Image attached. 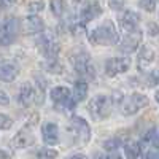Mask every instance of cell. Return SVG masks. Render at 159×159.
I'll list each match as a JSON object with an SVG mask.
<instances>
[{
	"mask_svg": "<svg viewBox=\"0 0 159 159\" xmlns=\"http://www.w3.org/2000/svg\"><path fill=\"white\" fill-rule=\"evenodd\" d=\"M88 37L92 45H99V46H113L119 43L116 25L111 19H105L96 29H92Z\"/></svg>",
	"mask_w": 159,
	"mask_h": 159,
	"instance_id": "6da1fadb",
	"label": "cell"
},
{
	"mask_svg": "<svg viewBox=\"0 0 159 159\" xmlns=\"http://www.w3.org/2000/svg\"><path fill=\"white\" fill-rule=\"evenodd\" d=\"M70 62L73 65L75 72L81 76L84 81L88 80H94L96 78V69H94V64L91 61V56L88 54L86 51L83 49H78L75 51L73 54L70 56Z\"/></svg>",
	"mask_w": 159,
	"mask_h": 159,
	"instance_id": "7a4b0ae2",
	"label": "cell"
},
{
	"mask_svg": "<svg viewBox=\"0 0 159 159\" xmlns=\"http://www.w3.org/2000/svg\"><path fill=\"white\" fill-rule=\"evenodd\" d=\"M111 107H113V99L110 96H105V94H97L94 96L89 103H88V111L89 115L97 119V121H102V119L108 118L111 113Z\"/></svg>",
	"mask_w": 159,
	"mask_h": 159,
	"instance_id": "3957f363",
	"label": "cell"
},
{
	"mask_svg": "<svg viewBox=\"0 0 159 159\" xmlns=\"http://www.w3.org/2000/svg\"><path fill=\"white\" fill-rule=\"evenodd\" d=\"M37 48L45 59L57 57V54H59V43H57L56 37L49 32L40 34V37L37 38Z\"/></svg>",
	"mask_w": 159,
	"mask_h": 159,
	"instance_id": "277c9868",
	"label": "cell"
},
{
	"mask_svg": "<svg viewBox=\"0 0 159 159\" xmlns=\"http://www.w3.org/2000/svg\"><path fill=\"white\" fill-rule=\"evenodd\" d=\"M21 29V24L16 18H7L5 21L0 22V46H8L11 43H15V40L18 38Z\"/></svg>",
	"mask_w": 159,
	"mask_h": 159,
	"instance_id": "5b68a950",
	"label": "cell"
},
{
	"mask_svg": "<svg viewBox=\"0 0 159 159\" xmlns=\"http://www.w3.org/2000/svg\"><path fill=\"white\" fill-rule=\"evenodd\" d=\"M148 105V97L142 94V92H132V94L123 100V115L126 116H132V115H135L139 110L145 108Z\"/></svg>",
	"mask_w": 159,
	"mask_h": 159,
	"instance_id": "8992f818",
	"label": "cell"
},
{
	"mask_svg": "<svg viewBox=\"0 0 159 159\" xmlns=\"http://www.w3.org/2000/svg\"><path fill=\"white\" fill-rule=\"evenodd\" d=\"M45 91H37L30 83H24L18 92V102L22 107H32L34 103H42V96Z\"/></svg>",
	"mask_w": 159,
	"mask_h": 159,
	"instance_id": "52a82bcc",
	"label": "cell"
},
{
	"mask_svg": "<svg viewBox=\"0 0 159 159\" xmlns=\"http://www.w3.org/2000/svg\"><path fill=\"white\" fill-rule=\"evenodd\" d=\"M102 13H103V10H102V5L99 2H96V0L84 2L83 7H81V10H80V13H78L80 24L86 25L88 22H91V21L97 19L99 16H102Z\"/></svg>",
	"mask_w": 159,
	"mask_h": 159,
	"instance_id": "ba28073f",
	"label": "cell"
},
{
	"mask_svg": "<svg viewBox=\"0 0 159 159\" xmlns=\"http://www.w3.org/2000/svg\"><path fill=\"white\" fill-rule=\"evenodd\" d=\"M130 67V59L129 57H110L105 62V73L107 76L113 78L119 73L127 72Z\"/></svg>",
	"mask_w": 159,
	"mask_h": 159,
	"instance_id": "9c48e42d",
	"label": "cell"
},
{
	"mask_svg": "<svg viewBox=\"0 0 159 159\" xmlns=\"http://www.w3.org/2000/svg\"><path fill=\"white\" fill-rule=\"evenodd\" d=\"M139 24H140V16L139 13L132 11V10H124L119 16V25L126 34H132L139 30Z\"/></svg>",
	"mask_w": 159,
	"mask_h": 159,
	"instance_id": "30bf717a",
	"label": "cell"
},
{
	"mask_svg": "<svg viewBox=\"0 0 159 159\" xmlns=\"http://www.w3.org/2000/svg\"><path fill=\"white\" fill-rule=\"evenodd\" d=\"M70 129L78 135V139L81 140L83 143H88L89 139H91V129H89V124L84 118L81 116H73L72 121H70Z\"/></svg>",
	"mask_w": 159,
	"mask_h": 159,
	"instance_id": "8fae6325",
	"label": "cell"
},
{
	"mask_svg": "<svg viewBox=\"0 0 159 159\" xmlns=\"http://www.w3.org/2000/svg\"><path fill=\"white\" fill-rule=\"evenodd\" d=\"M142 42V35L140 32H132V34H126L123 37V40L119 42V52H124V54H130V52L137 51L139 45Z\"/></svg>",
	"mask_w": 159,
	"mask_h": 159,
	"instance_id": "7c38bea8",
	"label": "cell"
},
{
	"mask_svg": "<svg viewBox=\"0 0 159 159\" xmlns=\"http://www.w3.org/2000/svg\"><path fill=\"white\" fill-rule=\"evenodd\" d=\"M22 30L27 35H35V34H42L45 30V22L43 19L37 16V15H30L22 21Z\"/></svg>",
	"mask_w": 159,
	"mask_h": 159,
	"instance_id": "4fadbf2b",
	"label": "cell"
},
{
	"mask_svg": "<svg viewBox=\"0 0 159 159\" xmlns=\"http://www.w3.org/2000/svg\"><path fill=\"white\" fill-rule=\"evenodd\" d=\"M19 75V67L13 62H0V81L11 83Z\"/></svg>",
	"mask_w": 159,
	"mask_h": 159,
	"instance_id": "5bb4252c",
	"label": "cell"
},
{
	"mask_svg": "<svg viewBox=\"0 0 159 159\" xmlns=\"http://www.w3.org/2000/svg\"><path fill=\"white\" fill-rule=\"evenodd\" d=\"M154 61V51L150 46H143L139 51V57H137V64H139V70L140 72H147L148 67Z\"/></svg>",
	"mask_w": 159,
	"mask_h": 159,
	"instance_id": "9a60e30c",
	"label": "cell"
},
{
	"mask_svg": "<svg viewBox=\"0 0 159 159\" xmlns=\"http://www.w3.org/2000/svg\"><path fill=\"white\" fill-rule=\"evenodd\" d=\"M42 135L46 145H56L59 142V129L54 123H46L42 127Z\"/></svg>",
	"mask_w": 159,
	"mask_h": 159,
	"instance_id": "2e32d148",
	"label": "cell"
},
{
	"mask_svg": "<svg viewBox=\"0 0 159 159\" xmlns=\"http://www.w3.org/2000/svg\"><path fill=\"white\" fill-rule=\"evenodd\" d=\"M49 97L56 105H62V103H65L67 100L72 99V94H70V89L67 86H56V88L51 89Z\"/></svg>",
	"mask_w": 159,
	"mask_h": 159,
	"instance_id": "e0dca14e",
	"label": "cell"
},
{
	"mask_svg": "<svg viewBox=\"0 0 159 159\" xmlns=\"http://www.w3.org/2000/svg\"><path fill=\"white\" fill-rule=\"evenodd\" d=\"M32 143H34V134H30L27 127L19 130L15 135V139H13V145H15L16 148H27Z\"/></svg>",
	"mask_w": 159,
	"mask_h": 159,
	"instance_id": "ac0fdd59",
	"label": "cell"
},
{
	"mask_svg": "<svg viewBox=\"0 0 159 159\" xmlns=\"http://www.w3.org/2000/svg\"><path fill=\"white\" fill-rule=\"evenodd\" d=\"M88 91H89V86H88V81H84V80H80V81L75 83L73 86V92H72V97L75 102H81L86 99L88 96Z\"/></svg>",
	"mask_w": 159,
	"mask_h": 159,
	"instance_id": "d6986e66",
	"label": "cell"
},
{
	"mask_svg": "<svg viewBox=\"0 0 159 159\" xmlns=\"http://www.w3.org/2000/svg\"><path fill=\"white\" fill-rule=\"evenodd\" d=\"M142 153V148H140V143L139 142H134V140H130L124 145V154L127 159H139Z\"/></svg>",
	"mask_w": 159,
	"mask_h": 159,
	"instance_id": "ffe728a7",
	"label": "cell"
},
{
	"mask_svg": "<svg viewBox=\"0 0 159 159\" xmlns=\"http://www.w3.org/2000/svg\"><path fill=\"white\" fill-rule=\"evenodd\" d=\"M49 8L52 11V15L57 18H64L65 13H67V3H65V0H51Z\"/></svg>",
	"mask_w": 159,
	"mask_h": 159,
	"instance_id": "44dd1931",
	"label": "cell"
},
{
	"mask_svg": "<svg viewBox=\"0 0 159 159\" xmlns=\"http://www.w3.org/2000/svg\"><path fill=\"white\" fill-rule=\"evenodd\" d=\"M43 69L48 73H61L62 72V64L59 62L57 57H52V59H46L43 64Z\"/></svg>",
	"mask_w": 159,
	"mask_h": 159,
	"instance_id": "7402d4cb",
	"label": "cell"
},
{
	"mask_svg": "<svg viewBox=\"0 0 159 159\" xmlns=\"http://www.w3.org/2000/svg\"><path fill=\"white\" fill-rule=\"evenodd\" d=\"M156 5H157V0H139V7L148 13H153L156 10Z\"/></svg>",
	"mask_w": 159,
	"mask_h": 159,
	"instance_id": "603a6c76",
	"label": "cell"
},
{
	"mask_svg": "<svg viewBox=\"0 0 159 159\" xmlns=\"http://www.w3.org/2000/svg\"><path fill=\"white\" fill-rule=\"evenodd\" d=\"M37 156H38V159H56L57 157V151L51 150V148H42Z\"/></svg>",
	"mask_w": 159,
	"mask_h": 159,
	"instance_id": "cb8c5ba5",
	"label": "cell"
},
{
	"mask_svg": "<svg viewBox=\"0 0 159 159\" xmlns=\"http://www.w3.org/2000/svg\"><path fill=\"white\" fill-rule=\"evenodd\" d=\"M147 84H148L150 88L159 84V69H154L153 72H150V73L147 75Z\"/></svg>",
	"mask_w": 159,
	"mask_h": 159,
	"instance_id": "d4e9b609",
	"label": "cell"
},
{
	"mask_svg": "<svg viewBox=\"0 0 159 159\" xmlns=\"http://www.w3.org/2000/svg\"><path fill=\"white\" fill-rule=\"evenodd\" d=\"M27 8H29V13H30V15H37V13H40L42 10H45V2H42V0L30 2Z\"/></svg>",
	"mask_w": 159,
	"mask_h": 159,
	"instance_id": "484cf974",
	"label": "cell"
},
{
	"mask_svg": "<svg viewBox=\"0 0 159 159\" xmlns=\"http://www.w3.org/2000/svg\"><path fill=\"white\" fill-rule=\"evenodd\" d=\"M11 126H13V119L7 115L0 113V130H8L11 129Z\"/></svg>",
	"mask_w": 159,
	"mask_h": 159,
	"instance_id": "4316f807",
	"label": "cell"
},
{
	"mask_svg": "<svg viewBox=\"0 0 159 159\" xmlns=\"http://www.w3.org/2000/svg\"><path fill=\"white\" fill-rule=\"evenodd\" d=\"M119 145H121V142H119L118 139H110V140L103 142V148L107 151H115V150H118Z\"/></svg>",
	"mask_w": 159,
	"mask_h": 159,
	"instance_id": "83f0119b",
	"label": "cell"
},
{
	"mask_svg": "<svg viewBox=\"0 0 159 159\" xmlns=\"http://www.w3.org/2000/svg\"><path fill=\"white\" fill-rule=\"evenodd\" d=\"M124 5V0H108V7L115 11H119Z\"/></svg>",
	"mask_w": 159,
	"mask_h": 159,
	"instance_id": "f1b7e54d",
	"label": "cell"
},
{
	"mask_svg": "<svg viewBox=\"0 0 159 159\" xmlns=\"http://www.w3.org/2000/svg\"><path fill=\"white\" fill-rule=\"evenodd\" d=\"M147 30H148V34L150 35H157V32H159V27H157V24L156 22H148V25H147Z\"/></svg>",
	"mask_w": 159,
	"mask_h": 159,
	"instance_id": "f546056e",
	"label": "cell"
},
{
	"mask_svg": "<svg viewBox=\"0 0 159 159\" xmlns=\"http://www.w3.org/2000/svg\"><path fill=\"white\" fill-rule=\"evenodd\" d=\"M156 132H157L156 129H150L147 134H145L143 140H145V142H153V139H154V135H156Z\"/></svg>",
	"mask_w": 159,
	"mask_h": 159,
	"instance_id": "4dcf8cb0",
	"label": "cell"
},
{
	"mask_svg": "<svg viewBox=\"0 0 159 159\" xmlns=\"http://www.w3.org/2000/svg\"><path fill=\"white\" fill-rule=\"evenodd\" d=\"M8 103H10L8 94H7V92H3V91H0V105H8Z\"/></svg>",
	"mask_w": 159,
	"mask_h": 159,
	"instance_id": "1f68e13d",
	"label": "cell"
},
{
	"mask_svg": "<svg viewBox=\"0 0 159 159\" xmlns=\"http://www.w3.org/2000/svg\"><path fill=\"white\" fill-rule=\"evenodd\" d=\"M18 0H0V7H10L13 3H16Z\"/></svg>",
	"mask_w": 159,
	"mask_h": 159,
	"instance_id": "d6a6232c",
	"label": "cell"
},
{
	"mask_svg": "<svg viewBox=\"0 0 159 159\" xmlns=\"http://www.w3.org/2000/svg\"><path fill=\"white\" fill-rule=\"evenodd\" d=\"M157 156H159V154H156L154 151H148L147 154H145V157H143V159H156Z\"/></svg>",
	"mask_w": 159,
	"mask_h": 159,
	"instance_id": "836d02e7",
	"label": "cell"
},
{
	"mask_svg": "<svg viewBox=\"0 0 159 159\" xmlns=\"http://www.w3.org/2000/svg\"><path fill=\"white\" fill-rule=\"evenodd\" d=\"M153 145H154L156 148H159V132H156V135L153 139Z\"/></svg>",
	"mask_w": 159,
	"mask_h": 159,
	"instance_id": "e575fe53",
	"label": "cell"
},
{
	"mask_svg": "<svg viewBox=\"0 0 159 159\" xmlns=\"http://www.w3.org/2000/svg\"><path fill=\"white\" fill-rule=\"evenodd\" d=\"M67 159H86V156L84 154H73V156H70V157H67Z\"/></svg>",
	"mask_w": 159,
	"mask_h": 159,
	"instance_id": "d590c367",
	"label": "cell"
},
{
	"mask_svg": "<svg viewBox=\"0 0 159 159\" xmlns=\"http://www.w3.org/2000/svg\"><path fill=\"white\" fill-rule=\"evenodd\" d=\"M0 159H10V156H8L5 151H2V150H0Z\"/></svg>",
	"mask_w": 159,
	"mask_h": 159,
	"instance_id": "8d00e7d4",
	"label": "cell"
},
{
	"mask_svg": "<svg viewBox=\"0 0 159 159\" xmlns=\"http://www.w3.org/2000/svg\"><path fill=\"white\" fill-rule=\"evenodd\" d=\"M94 159H110V156H105V154H99V156H96Z\"/></svg>",
	"mask_w": 159,
	"mask_h": 159,
	"instance_id": "74e56055",
	"label": "cell"
},
{
	"mask_svg": "<svg viewBox=\"0 0 159 159\" xmlns=\"http://www.w3.org/2000/svg\"><path fill=\"white\" fill-rule=\"evenodd\" d=\"M154 99H156V102L159 103V89H157V91L154 92Z\"/></svg>",
	"mask_w": 159,
	"mask_h": 159,
	"instance_id": "f35d334b",
	"label": "cell"
},
{
	"mask_svg": "<svg viewBox=\"0 0 159 159\" xmlns=\"http://www.w3.org/2000/svg\"><path fill=\"white\" fill-rule=\"evenodd\" d=\"M156 159H159V156H157V157H156Z\"/></svg>",
	"mask_w": 159,
	"mask_h": 159,
	"instance_id": "ab89813d",
	"label": "cell"
}]
</instances>
